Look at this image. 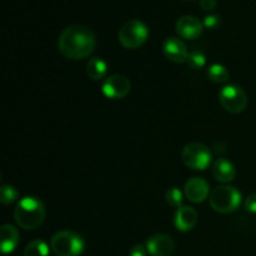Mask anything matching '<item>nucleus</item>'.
Returning a JSON list of instances; mask_svg holds the SVG:
<instances>
[{
  "label": "nucleus",
  "instance_id": "obj_1",
  "mask_svg": "<svg viewBox=\"0 0 256 256\" xmlns=\"http://www.w3.org/2000/svg\"><path fill=\"white\" fill-rule=\"evenodd\" d=\"M96 46L95 35L89 28L72 25L64 29L58 40V49L66 59L82 60L90 56Z\"/></svg>",
  "mask_w": 256,
  "mask_h": 256
},
{
  "label": "nucleus",
  "instance_id": "obj_2",
  "mask_svg": "<svg viewBox=\"0 0 256 256\" xmlns=\"http://www.w3.org/2000/svg\"><path fill=\"white\" fill-rule=\"evenodd\" d=\"M45 206L39 199L25 196L16 204L14 210L15 222L24 230H35L44 222Z\"/></svg>",
  "mask_w": 256,
  "mask_h": 256
},
{
  "label": "nucleus",
  "instance_id": "obj_3",
  "mask_svg": "<svg viewBox=\"0 0 256 256\" xmlns=\"http://www.w3.org/2000/svg\"><path fill=\"white\" fill-rule=\"evenodd\" d=\"M242 195L236 188L222 185L212 190L210 195V206L219 214H230L239 209Z\"/></svg>",
  "mask_w": 256,
  "mask_h": 256
},
{
  "label": "nucleus",
  "instance_id": "obj_4",
  "mask_svg": "<svg viewBox=\"0 0 256 256\" xmlns=\"http://www.w3.org/2000/svg\"><path fill=\"white\" fill-rule=\"evenodd\" d=\"M50 248L56 256H80L84 252L85 242L76 232L62 230L52 238Z\"/></svg>",
  "mask_w": 256,
  "mask_h": 256
},
{
  "label": "nucleus",
  "instance_id": "obj_5",
  "mask_svg": "<svg viewBox=\"0 0 256 256\" xmlns=\"http://www.w3.org/2000/svg\"><path fill=\"white\" fill-rule=\"evenodd\" d=\"M149 38V29L142 22L136 19L125 22L119 30V42L126 49L142 46Z\"/></svg>",
  "mask_w": 256,
  "mask_h": 256
},
{
  "label": "nucleus",
  "instance_id": "obj_6",
  "mask_svg": "<svg viewBox=\"0 0 256 256\" xmlns=\"http://www.w3.org/2000/svg\"><path fill=\"white\" fill-rule=\"evenodd\" d=\"M182 160L192 170H206L212 160V154L208 146L200 142H190L182 149Z\"/></svg>",
  "mask_w": 256,
  "mask_h": 256
},
{
  "label": "nucleus",
  "instance_id": "obj_7",
  "mask_svg": "<svg viewBox=\"0 0 256 256\" xmlns=\"http://www.w3.org/2000/svg\"><path fill=\"white\" fill-rule=\"evenodd\" d=\"M220 105L226 112L239 114L244 112L248 105V96L244 90L238 85H226L219 92Z\"/></svg>",
  "mask_w": 256,
  "mask_h": 256
},
{
  "label": "nucleus",
  "instance_id": "obj_8",
  "mask_svg": "<svg viewBox=\"0 0 256 256\" xmlns=\"http://www.w3.org/2000/svg\"><path fill=\"white\" fill-rule=\"evenodd\" d=\"M102 94L109 99L119 100L124 99L132 90V84L129 79L124 75L114 74L108 76L102 82Z\"/></svg>",
  "mask_w": 256,
  "mask_h": 256
},
{
  "label": "nucleus",
  "instance_id": "obj_9",
  "mask_svg": "<svg viewBox=\"0 0 256 256\" xmlns=\"http://www.w3.org/2000/svg\"><path fill=\"white\" fill-rule=\"evenodd\" d=\"M162 52L166 59L175 64H184L188 62L189 52H188L186 45L184 44L182 39L175 36L168 38L162 44Z\"/></svg>",
  "mask_w": 256,
  "mask_h": 256
},
{
  "label": "nucleus",
  "instance_id": "obj_10",
  "mask_svg": "<svg viewBox=\"0 0 256 256\" xmlns=\"http://www.w3.org/2000/svg\"><path fill=\"white\" fill-rule=\"evenodd\" d=\"M210 188L206 180L202 178H192L186 182L184 186V195L189 202L194 204L204 202L209 198Z\"/></svg>",
  "mask_w": 256,
  "mask_h": 256
},
{
  "label": "nucleus",
  "instance_id": "obj_11",
  "mask_svg": "<svg viewBox=\"0 0 256 256\" xmlns=\"http://www.w3.org/2000/svg\"><path fill=\"white\" fill-rule=\"evenodd\" d=\"M202 28L204 24L192 15H184L178 20L175 25V29L180 38L186 40L198 39L202 34Z\"/></svg>",
  "mask_w": 256,
  "mask_h": 256
},
{
  "label": "nucleus",
  "instance_id": "obj_12",
  "mask_svg": "<svg viewBox=\"0 0 256 256\" xmlns=\"http://www.w3.org/2000/svg\"><path fill=\"white\" fill-rule=\"evenodd\" d=\"M145 246L152 256H170L175 250V242L169 235L156 234L148 239Z\"/></svg>",
  "mask_w": 256,
  "mask_h": 256
},
{
  "label": "nucleus",
  "instance_id": "obj_13",
  "mask_svg": "<svg viewBox=\"0 0 256 256\" xmlns=\"http://www.w3.org/2000/svg\"><path fill=\"white\" fill-rule=\"evenodd\" d=\"M198 222V212L194 208L182 205L178 208L174 216V225L179 232H188L195 228Z\"/></svg>",
  "mask_w": 256,
  "mask_h": 256
},
{
  "label": "nucleus",
  "instance_id": "obj_14",
  "mask_svg": "<svg viewBox=\"0 0 256 256\" xmlns=\"http://www.w3.org/2000/svg\"><path fill=\"white\" fill-rule=\"evenodd\" d=\"M20 242L19 232L10 224H4L0 228V250L4 255L12 254Z\"/></svg>",
  "mask_w": 256,
  "mask_h": 256
},
{
  "label": "nucleus",
  "instance_id": "obj_15",
  "mask_svg": "<svg viewBox=\"0 0 256 256\" xmlns=\"http://www.w3.org/2000/svg\"><path fill=\"white\" fill-rule=\"evenodd\" d=\"M212 172L215 179L224 184L232 182L236 176V169H235L234 164L224 158H220L212 164Z\"/></svg>",
  "mask_w": 256,
  "mask_h": 256
},
{
  "label": "nucleus",
  "instance_id": "obj_16",
  "mask_svg": "<svg viewBox=\"0 0 256 256\" xmlns=\"http://www.w3.org/2000/svg\"><path fill=\"white\" fill-rule=\"evenodd\" d=\"M108 72V64L102 58H92L86 64V74L94 82L105 79Z\"/></svg>",
  "mask_w": 256,
  "mask_h": 256
},
{
  "label": "nucleus",
  "instance_id": "obj_17",
  "mask_svg": "<svg viewBox=\"0 0 256 256\" xmlns=\"http://www.w3.org/2000/svg\"><path fill=\"white\" fill-rule=\"evenodd\" d=\"M208 78L218 84H224L230 79V74L224 65L212 64L208 69Z\"/></svg>",
  "mask_w": 256,
  "mask_h": 256
},
{
  "label": "nucleus",
  "instance_id": "obj_18",
  "mask_svg": "<svg viewBox=\"0 0 256 256\" xmlns=\"http://www.w3.org/2000/svg\"><path fill=\"white\" fill-rule=\"evenodd\" d=\"M24 256H49V246L44 240H32L25 248Z\"/></svg>",
  "mask_w": 256,
  "mask_h": 256
},
{
  "label": "nucleus",
  "instance_id": "obj_19",
  "mask_svg": "<svg viewBox=\"0 0 256 256\" xmlns=\"http://www.w3.org/2000/svg\"><path fill=\"white\" fill-rule=\"evenodd\" d=\"M19 192L12 185H2L0 188V202L4 205H10L16 202Z\"/></svg>",
  "mask_w": 256,
  "mask_h": 256
},
{
  "label": "nucleus",
  "instance_id": "obj_20",
  "mask_svg": "<svg viewBox=\"0 0 256 256\" xmlns=\"http://www.w3.org/2000/svg\"><path fill=\"white\" fill-rule=\"evenodd\" d=\"M165 199L166 202L172 208H180L182 206V199H184V194L178 188H170L165 194Z\"/></svg>",
  "mask_w": 256,
  "mask_h": 256
},
{
  "label": "nucleus",
  "instance_id": "obj_21",
  "mask_svg": "<svg viewBox=\"0 0 256 256\" xmlns=\"http://www.w3.org/2000/svg\"><path fill=\"white\" fill-rule=\"evenodd\" d=\"M188 65H189L192 69H202L206 64V58H205L204 52H200V50H194L189 54L188 58Z\"/></svg>",
  "mask_w": 256,
  "mask_h": 256
},
{
  "label": "nucleus",
  "instance_id": "obj_22",
  "mask_svg": "<svg viewBox=\"0 0 256 256\" xmlns=\"http://www.w3.org/2000/svg\"><path fill=\"white\" fill-rule=\"evenodd\" d=\"M205 28L208 29H215V28L219 26L220 24V16L216 14H209L204 18V22H202Z\"/></svg>",
  "mask_w": 256,
  "mask_h": 256
},
{
  "label": "nucleus",
  "instance_id": "obj_23",
  "mask_svg": "<svg viewBox=\"0 0 256 256\" xmlns=\"http://www.w3.org/2000/svg\"><path fill=\"white\" fill-rule=\"evenodd\" d=\"M244 208L248 212L256 214V194H252L246 198L244 202Z\"/></svg>",
  "mask_w": 256,
  "mask_h": 256
},
{
  "label": "nucleus",
  "instance_id": "obj_24",
  "mask_svg": "<svg viewBox=\"0 0 256 256\" xmlns=\"http://www.w3.org/2000/svg\"><path fill=\"white\" fill-rule=\"evenodd\" d=\"M148 254H149V252H148L146 246H144V245L142 244H138L132 248V250H130L129 252V256H146Z\"/></svg>",
  "mask_w": 256,
  "mask_h": 256
},
{
  "label": "nucleus",
  "instance_id": "obj_25",
  "mask_svg": "<svg viewBox=\"0 0 256 256\" xmlns=\"http://www.w3.org/2000/svg\"><path fill=\"white\" fill-rule=\"evenodd\" d=\"M200 6L206 12H212L216 6V0H200Z\"/></svg>",
  "mask_w": 256,
  "mask_h": 256
}]
</instances>
